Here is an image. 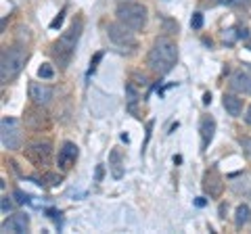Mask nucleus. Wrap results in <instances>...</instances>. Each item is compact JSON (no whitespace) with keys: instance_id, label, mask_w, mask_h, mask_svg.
<instances>
[{"instance_id":"nucleus-1","label":"nucleus","mask_w":251,"mask_h":234,"mask_svg":"<svg viewBox=\"0 0 251 234\" xmlns=\"http://www.w3.org/2000/svg\"><path fill=\"white\" fill-rule=\"evenodd\" d=\"M176 61H178L176 44L172 42L170 38H157L151 46V50H149V57H147L149 67H151L155 73L166 75L174 69Z\"/></svg>"},{"instance_id":"nucleus-2","label":"nucleus","mask_w":251,"mask_h":234,"mask_svg":"<svg viewBox=\"0 0 251 234\" xmlns=\"http://www.w3.org/2000/svg\"><path fill=\"white\" fill-rule=\"evenodd\" d=\"M80 34H82V19H77L72 23V27H69L67 32H63V36L52 44L50 52L59 67H67L72 63V57L75 52V44L80 40Z\"/></svg>"},{"instance_id":"nucleus-3","label":"nucleus","mask_w":251,"mask_h":234,"mask_svg":"<svg viewBox=\"0 0 251 234\" xmlns=\"http://www.w3.org/2000/svg\"><path fill=\"white\" fill-rule=\"evenodd\" d=\"M25 61H27V50L23 46H9L4 52H2V61H0V80L2 84L15 80L25 67Z\"/></svg>"},{"instance_id":"nucleus-4","label":"nucleus","mask_w":251,"mask_h":234,"mask_svg":"<svg viewBox=\"0 0 251 234\" xmlns=\"http://www.w3.org/2000/svg\"><path fill=\"white\" fill-rule=\"evenodd\" d=\"M115 15H117V21L132 27L134 32H138V29H143L147 25V6L140 2H122L117 6Z\"/></svg>"},{"instance_id":"nucleus-5","label":"nucleus","mask_w":251,"mask_h":234,"mask_svg":"<svg viewBox=\"0 0 251 234\" xmlns=\"http://www.w3.org/2000/svg\"><path fill=\"white\" fill-rule=\"evenodd\" d=\"M0 140L6 151H17L21 149L23 142V132H21V123L15 117H2L0 121Z\"/></svg>"},{"instance_id":"nucleus-6","label":"nucleus","mask_w":251,"mask_h":234,"mask_svg":"<svg viewBox=\"0 0 251 234\" xmlns=\"http://www.w3.org/2000/svg\"><path fill=\"white\" fill-rule=\"evenodd\" d=\"M25 157L29 159L31 165L36 167H46L50 165V159H52V144L49 140H36L31 142L27 149H25Z\"/></svg>"},{"instance_id":"nucleus-7","label":"nucleus","mask_w":251,"mask_h":234,"mask_svg":"<svg viewBox=\"0 0 251 234\" xmlns=\"http://www.w3.org/2000/svg\"><path fill=\"white\" fill-rule=\"evenodd\" d=\"M107 36L109 40L117 46H124V48H128V46H136V38H134V29L124 25L122 21H115V23H109L107 25Z\"/></svg>"},{"instance_id":"nucleus-8","label":"nucleus","mask_w":251,"mask_h":234,"mask_svg":"<svg viewBox=\"0 0 251 234\" xmlns=\"http://www.w3.org/2000/svg\"><path fill=\"white\" fill-rule=\"evenodd\" d=\"M201 186H203V190H205V194H209L211 199H218L220 194L224 192V178L220 176V171L216 167L205 169Z\"/></svg>"},{"instance_id":"nucleus-9","label":"nucleus","mask_w":251,"mask_h":234,"mask_svg":"<svg viewBox=\"0 0 251 234\" xmlns=\"http://www.w3.org/2000/svg\"><path fill=\"white\" fill-rule=\"evenodd\" d=\"M23 121H25V128H29L31 132H42L49 128V115L42 111L40 105H31L29 109H25Z\"/></svg>"},{"instance_id":"nucleus-10","label":"nucleus","mask_w":251,"mask_h":234,"mask_svg":"<svg viewBox=\"0 0 251 234\" xmlns=\"http://www.w3.org/2000/svg\"><path fill=\"white\" fill-rule=\"evenodd\" d=\"M42 82H29V98L34 105H40V107L49 105L52 100V88Z\"/></svg>"},{"instance_id":"nucleus-11","label":"nucleus","mask_w":251,"mask_h":234,"mask_svg":"<svg viewBox=\"0 0 251 234\" xmlns=\"http://www.w3.org/2000/svg\"><path fill=\"white\" fill-rule=\"evenodd\" d=\"M77 155H80V151H77V146L74 142H63L61 149H59V155H57V165L61 169H69L74 165V163L77 161Z\"/></svg>"},{"instance_id":"nucleus-12","label":"nucleus","mask_w":251,"mask_h":234,"mask_svg":"<svg viewBox=\"0 0 251 234\" xmlns=\"http://www.w3.org/2000/svg\"><path fill=\"white\" fill-rule=\"evenodd\" d=\"M29 230V217L25 213H15L9 220L2 222V232H13V234H23Z\"/></svg>"},{"instance_id":"nucleus-13","label":"nucleus","mask_w":251,"mask_h":234,"mask_svg":"<svg viewBox=\"0 0 251 234\" xmlns=\"http://www.w3.org/2000/svg\"><path fill=\"white\" fill-rule=\"evenodd\" d=\"M199 132H201V151H205L209 142L214 140L216 134V119L211 115H203L201 123H199Z\"/></svg>"},{"instance_id":"nucleus-14","label":"nucleus","mask_w":251,"mask_h":234,"mask_svg":"<svg viewBox=\"0 0 251 234\" xmlns=\"http://www.w3.org/2000/svg\"><path fill=\"white\" fill-rule=\"evenodd\" d=\"M230 88L239 94H251V73L237 71L230 77Z\"/></svg>"},{"instance_id":"nucleus-15","label":"nucleus","mask_w":251,"mask_h":234,"mask_svg":"<svg viewBox=\"0 0 251 234\" xmlns=\"http://www.w3.org/2000/svg\"><path fill=\"white\" fill-rule=\"evenodd\" d=\"M222 105L226 111H228V115H232V117H239L243 113V98H239L237 94H224Z\"/></svg>"},{"instance_id":"nucleus-16","label":"nucleus","mask_w":251,"mask_h":234,"mask_svg":"<svg viewBox=\"0 0 251 234\" xmlns=\"http://www.w3.org/2000/svg\"><path fill=\"white\" fill-rule=\"evenodd\" d=\"M109 167H111L113 176L115 178H122L124 176V167H122V151L120 149H113L111 155H109Z\"/></svg>"},{"instance_id":"nucleus-17","label":"nucleus","mask_w":251,"mask_h":234,"mask_svg":"<svg viewBox=\"0 0 251 234\" xmlns=\"http://www.w3.org/2000/svg\"><path fill=\"white\" fill-rule=\"evenodd\" d=\"M251 222V209L247 205H239L237 207V213H234V226L237 228H243L245 224Z\"/></svg>"},{"instance_id":"nucleus-18","label":"nucleus","mask_w":251,"mask_h":234,"mask_svg":"<svg viewBox=\"0 0 251 234\" xmlns=\"http://www.w3.org/2000/svg\"><path fill=\"white\" fill-rule=\"evenodd\" d=\"M36 184L49 186V188H54V186H59V184H61V176H59V174H52V171H49V174H44Z\"/></svg>"},{"instance_id":"nucleus-19","label":"nucleus","mask_w":251,"mask_h":234,"mask_svg":"<svg viewBox=\"0 0 251 234\" xmlns=\"http://www.w3.org/2000/svg\"><path fill=\"white\" fill-rule=\"evenodd\" d=\"M38 77H40V80H52L54 77V69H52V65L50 63H42L40 67H38Z\"/></svg>"},{"instance_id":"nucleus-20","label":"nucleus","mask_w":251,"mask_h":234,"mask_svg":"<svg viewBox=\"0 0 251 234\" xmlns=\"http://www.w3.org/2000/svg\"><path fill=\"white\" fill-rule=\"evenodd\" d=\"M218 4H226V6H249L251 0H216Z\"/></svg>"},{"instance_id":"nucleus-21","label":"nucleus","mask_w":251,"mask_h":234,"mask_svg":"<svg viewBox=\"0 0 251 234\" xmlns=\"http://www.w3.org/2000/svg\"><path fill=\"white\" fill-rule=\"evenodd\" d=\"M239 144L243 146V153H245L247 157L251 159V138H247V136L245 138H239Z\"/></svg>"},{"instance_id":"nucleus-22","label":"nucleus","mask_w":251,"mask_h":234,"mask_svg":"<svg viewBox=\"0 0 251 234\" xmlns=\"http://www.w3.org/2000/svg\"><path fill=\"white\" fill-rule=\"evenodd\" d=\"M191 27H193V29H201V27H203V15H201V13H195V15H193Z\"/></svg>"},{"instance_id":"nucleus-23","label":"nucleus","mask_w":251,"mask_h":234,"mask_svg":"<svg viewBox=\"0 0 251 234\" xmlns=\"http://www.w3.org/2000/svg\"><path fill=\"white\" fill-rule=\"evenodd\" d=\"M13 197H15V203H19V205H23V203H27L29 201V197L23 190H15L13 192Z\"/></svg>"},{"instance_id":"nucleus-24","label":"nucleus","mask_w":251,"mask_h":234,"mask_svg":"<svg viewBox=\"0 0 251 234\" xmlns=\"http://www.w3.org/2000/svg\"><path fill=\"white\" fill-rule=\"evenodd\" d=\"M63 15H65V11H61V13H59V17H54V19L50 21V29H59V27L63 25V19H65Z\"/></svg>"},{"instance_id":"nucleus-25","label":"nucleus","mask_w":251,"mask_h":234,"mask_svg":"<svg viewBox=\"0 0 251 234\" xmlns=\"http://www.w3.org/2000/svg\"><path fill=\"white\" fill-rule=\"evenodd\" d=\"M100 59H103V52H97V54H94V59L90 61V73L94 71V69H97V65H99Z\"/></svg>"},{"instance_id":"nucleus-26","label":"nucleus","mask_w":251,"mask_h":234,"mask_svg":"<svg viewBox=\"0 0 251 234\" xmlns=\"http://www.w3.org/2000/svg\"><path fill=\"white\" fill-rule=\"evenodd\" d=\"M11 209H13V203L9 201V197H4V199H2V213L6 215V213L11 211Z\"/></svg>"},{"instance_id":"nucleus-27","label":"nucleus","mask_w":251,"mask_h":234,"mask_svg":"<svg viewBox=\"0 0 251 234\" xmlns=\"http://www.w3.org/2000/svg\"><path fill=\"white\" fill-rule=\"evenodd\" d=\"M103 176H105V167H103V165H99V167H97V182L103 180Z\"/></svg>"},{"instance_id":"nucleus-28","label":"nucleus","mask_w":251,"mask_h":234,"mask_svg":"<svg viewBox=\"0 0 251 234\" xmlns=\"http://www.w3.org/2000/svg\"><path fill=\"white\" fill-rule=\"evenodd\" d=\"M245 121L251 126V105H249V109H247V113H245Z\"/></svg>"},{"instance_id":"nucleus-29","label":"nucleus","mask_w":251,"mask_h":234,"mask_svg":"<svg viewBox=\"0 0 251 234\" xmlns=\"http://www.w3.org/2000/svg\"><path fill=\"white\" fill-rule=\"evenodd\" d=\"M203 103H205V105H209V103H211V94H209V92H207L205 96H203Z\"/></svg>"},{"instance_id":"nucleus-30","label":"nucleus","mask_w":251,"mask_h":234,"mask_svg":"<svg viewBox=\"0 0 251 234\" xmlns=\"http://www.w3.org/2000/svg\"><path fill=\"white\" fill-rule=\"evenodd\" d=\"M203 205H205V199L199 197V199H197V207H203Z\"/></svg>"},{"instance_id":"nucleus-31","label":"nucleus","mask_w":251,"mask_h":234,"mask_svg":"<svg viewBox=\"0 0 251 234\" xmlns=\"http://www.w3.org/2000/svg\"><path fill=\"white\" fill-rule=\"evenodd\" d=\"M247 46H249V50H251V42H249V44H247Z\"/></svg>"}]
</instances>
